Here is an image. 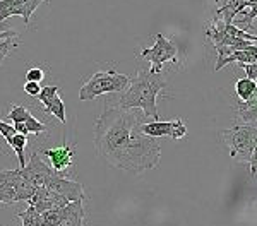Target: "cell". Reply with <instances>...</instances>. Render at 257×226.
<instances>
[{"label":"cell","mask_w":257,"mask_h":226,"mask_svg":"<svg viewBox=\"0 0 257 226\" xmlns=\"http://www.w3.org/2000/svg\"><path fill=\"white\" fill-rule=\"evenodd\" d=\"M144 115L139 110L105 106L94 122V147L103 161L131 173H143L160 164L161 147L143 134Z\"/></svg>","instance_id":"cell-1"},{"label":"cell","mask_w":257,"mask_h":226,"mask_svg":"<svg viewBox=\"0 0 257 226\" xmlns=\"http://www.w3.org/2000/svg\"><path fill=\"white\" fill-rule=\"evenodd\" d=\"M167 88V76L161 72H151L148 67H139L134 79L118 100V106L125 110H139L146 118L158 120L156 98Z\"/></svg>","instance_id":"cell-2"},{"label":"cell","mask_w":257,"mask_h":226,"mask_svg":"<svg viewBox=\"0 0 257 226\" xmlns=\"http://www.w3.org/2000/svg\"><path fill=\"white\" fill-rule=\"evenodd\" d=\"M223 144L230 149V156L237 161L248 163L257 146V123H233V127L219 132Z\"/></svg>","instance_id":"cell-3"},{"label":"cell","mask_w":257,"mask_h":226,"mask_svg":"<svg viewBox=\"0 0 257 226\" xmlns=\"http://www.w3.org/2000/svg\"><path fill=\"white\" fill-rule=\"evenodd\" d=\"M131 84V77L117 72L115 69L110 71H99L86 79L79 89V100L91 101L94 98L106 93H123Z\"/></svg>","instance_id":"cell-4"},{"label":"cell","mask_w":257,"mask_h":226,"mask_svg":"<svg viewBox=\"0 0 257 226\" xmlns=\"http://www.w3.org/2000/svg\"><path fill=\"white\" fill-rule=\"evenodd\" d=\"M35 192L36 187L24 180L19 168L0 171V204L30 202Z\"/></svg>","instance_id":"cell-5"},{"label":"cell","mask_w":257,"mask_h":226,"mask_svg":"<svg viewBox=\"0 0 257 226\" xmlns=\"http://www.w3.org/2000/svg\"><path fill=\"white\" fill-rule=\"evenodd\" d=\"M155 38H156L155 45L149 48H143L139 57L149 60V64H151V67H149L151 72L158 74L163 71L165 64H168V62L177 64L178 62V47L172 40H168L165 35H161V33H158Z\"/></svg>","instance_id":"cell-6"},{"label":"cell","mask_w":257,"mask_h":226,"mask_svg":"<svg viewBox=\"0 0 257 226\" xmlns=\"http://www.w3.org/2000/svg\"><path fill=\"white\" fill-rule=\"evenodd\" d=\"M41 226H84V204L82 200H77L43 212Z\"/></svg>","instance_id":"cell-7"},{"label":"cell","mask_w":257,"mask_h":226,"mask_svg":"<svg viewBox=\"0 0 257 226\" xmlns=\"http://www.w3.org/2000/svg\"><path fill=\"white\" fill-rule=\"evenodd\" d=\"M141 130H143L144 135L148 137H170L173 141H178V139H184L187 135V127H185L184 120L177 118V120H155V122H144L141 125Z\"/></svg>","instance_id":"cell-8"},{"label":"cell","mask_w":257,"mask_h":226,"mask_svg":"<svg viewBox=\"0 0 257 226\" xmlns=\"http://www.w3.org/2000/svg\"><path fill=\"white\" fill-rule=\"evenodd\" d=\"M43 188L53 192V194L64 197L67 202H77V200H84V187L79 182L65 178L62 173H55L48 180Z\"/></svg>","instance_id":"cell-9"},{"label":"cell","mask_w":257,"mask_h":226,"mask_svg":"<svg viewBox=\"0 0 257 226\" xmlns=\"http://www.w3.org/2000/svg\"><path fill=\"white\" fill-rule=\"evenodd\" d=\"M43 2H48V0H0V23L12 16H21L24 24L30 26L33 12Z\"/></svg>","instance_id":"cell-10"},{"label":"cell","mask_w":257,"mask_h":226,"mask_svg":"<svg viewBox=\"0 0 257 226\" xmlns=\"http://www.w3.org/2000/svg\"><path fill=\"white\" fill-rule=\"evenodd\" d=\"M57 171H53L52 166H48L47 163H43V159L40 158L38 153L31 154L30 163H26V166L21 170V175L24 176V180H28V182L36 188L45 187L48 180Z\"/></svg>","instance_id":"cell-11"},{"label":"cell","mask_w":257,"mask_h":226,"mask_svg":"<svg viewBox=\"0 0 257 226\" xmlns=\"http://www.w3.org/2000/svg\"><path fill=\"white\" fill-rule=\"evenodd\" d=\"M41 154H45L52 163V170L57 173H64L69 166H72V158L76 154V144H67L64 139V144L60 147H52V149L41 151Z\"/></svg>","instance_id":"cell-12"},{"label":"cell","mask_w":257,"mask_h":226,"mask_svg":"<svg viewBox=\"0 0 257 226\" xmlns=\"http://www.w3.org/2000/svg\"><path fill=\"white\" fill-rule=\"evenodd\" d=\"M30 205H33V207L36 209L38 212H47V211H52V209H59V207H64V205H67L69 202L64 199V197L53 194V192L47 190V188L40 187L36 188L35 195L30 199V202H28Z\"/></svg>","instance_id":"cell-13"},{"label":"cell","mask_w":257,"mask_h":226,"mask_svg":"<svg viewBox=\"0 0 257 226\" xmlns=\"http://www.w3.org/2000/svg\"><path fill=\"white\" fill-rule=\"evenodd\" d=\"M243 2L245 0H218L214 18L221 19L225 24H233V18L243 11Z\"/></svg>","instance_id":"cell-14"},{"label":"cell","mask_w":257,"mask_h":226,"mask_svg":"<svg viewBox=\"0 0 257 226\" xmlns=\"http://www.w3.org/2000/svg\"><path fill=\"white\" fill-rule=\"evenodd\" d=\"M231 62H238L240 65H247V64H254L257 62V45H252V47L245 48V50H238V52H233L230 57H226L225 60L218 62L214 64V71H221L225 65L231 64Z\"/></svg>","instance_id":"cell-15"},{"label":"cell","mask_w":257,"mask_h":226,"mask_svg":"<svg viewBox=\"0 0 257 226\" xmlns=\"http://www.w3.org/2000/svg\"><path fill=\"white\" fill-rule=\"evenodd\" d=\"M14 129L18 134H23V135H28V134H41L47 130V125L43 122H40L38 118H35L31 115L24 123H14Z\"/></svg>","instance_id":"cell-16"},{"label":"cell","mask_w":257,"mask_h":226,"mask_svg":"<svg viewBox=\"0 0 257 226\" xmlns=\"http://www.w3.org/2000/svg\"><path fill=\"white\" fill-rule=\"evenodd\" d=\"M257 89V82L255 81H250V79H238L235 82V94H237L238 101L245 103L247 100H250L252 94L255 93Z\"/></svg>","instance_id":"cell-17"},{"label":"cell","mask_w":257,"mask_h":226,"mask_svg":"<svg viewBox=\"0 0 257 226\" xmlns=\"http://www.w3.org/2000/svg\"><path fill=\"white\" fill-rule=\"evenodd\" d=\"M26 144H28V135H23V134H16L9 142V147L14 151L19 159V170H23V168L26 166V158H24Z\"/></svg>","instance_id":"cell-18"},{"label":"cell","mask_w":257,"mask_h":226,"mask_svg":"<svg viewBox=\"0 0 257 226\" xmlns=\"http://www.w3.org/2000/svg\"><path fill=\"white\" fill-rule=\"evenodd\" d=\"M43 110H45V113L59 118L60 123L67 122V117H65V105H64V101H62V98L59 96V94H57V96L53 98L47 106H43Z\"/></svg>","instance_id":"cell-19"},{"label":"cell","mask_w":257,"mask_h":226,"mask_svg":"<svg viewBox=\"0 0 257 226\" xmlns=\"http://www.w3.org/2000/svg\"><path fill=\"white\" fill-rule=\"evenodd\" d=\"M18 217L23 221V226H41V212L36 211L33 205H28L24 211L18 212Z\"/></svg>","instance_id":"cell-20"},{"label":"cell","mask_w":257,"mask_h":226,"mask_svg":"<svg viewBox=\"0 0 257 226\" xmlns=\"http://www.w3.org/2000/svg\"><path fill=\"white\" fill-rule=\"evenodd\" d=\"M30 117H31V112L26 108V106H21V105L12 106V110L7 113V118L14 123H24Z\"/></svg>","instance_id":"cell-21"},{"label":"cell","mask_w":257,"mask_h":226,"mask_svg":"<svg viewBox=\"0 0 257 226\" xmlns=\"http://www.w3.org/2000/svg\"><path fill=\"white\" fill-rule=\"evenodd\" d=\"M57 94H59V88H57V86H45V88H41V91L36 98L40 100L41 105L47 106L48 103L57 96Z\"/></svg>","instance_id":"cell-22"},{"label":"cell","mask_w":257,"mask_h":226,"mask_svg":"<svg viewBox=\"0 0 257 226\" xmlns=\"http://www.w3.org/2000/svg\"><path fill=\"white\" fill-rule=\"evenodd\" d=\"M237 117L243 123H255L257 122V105L250 108H237Z\"/></svg>","instance_id":"cell-23"},{"label":"cell","mask_w":257,"mask_h":226,"mask_svg":"<svg viewBox=\"0 0 257 226\" xmlns=\"http://www.w3.org/2000/svg\"><path fill=\"white\" fill-rule=\"evenodd\" d=\"M16 47H18V41H14V38L0 41V64L9 57V53L14 50Z\"/></svg>","instance_id":"cell-24"},{"label":"cell","mask_w":257,"mask_h":226,"mask_svg":"<svg viewBox=\"0 0 257 226\" xmlns=\"http://www.w3.org/2000/svg\"><path fill=\"white\" fill-rule=\"evenodd\" d=\"M16 134H18V132H16V129H14V125H12V123H7V122L0 120V135L4 137V141L9 144L11 139L14 137Z\"/></svg>","instance_id":"cell-25"},{"label":"cell","mask_w":257,"mask_h":226,"mask_svg":"<svg viewBox=\"0 0 257 226\" xmlns=\"http://www.w3.org/2000/svg\"><path fill=\"white\" fill-rule=\"evenodd\" d=\"M45 72L41 67H31L30 71L26 72V82H40L43 81Z\"/></svg>","instance_id":"cell-26"},{"label":"cell","mask_w":257,"mask_h":226,"mask_svg":"<svg viewBox=\"0 0 257 226\" xmlns=\"http://www.w3.org/2000/svg\"><path fill=\"white\" fill-rule=\"evenodd\" d=\"M40 91H41L40 82H26V84H24V93H26L28 96L36 98L40 94Z\"/></svg>","instance_id":"cell-27"},{"label":"cell","mask_w":257,"mask_h":226,"mask_svg":"<svg viewBox=\"0 0 257 226\" xmlns=\"http://www.w3.org/2000/svg\"><path fill=\"white\" fill-rule=\"evenodd\" d=\"M242 69L247 72V79H250V81H255V82H257V62H254V64L242 65Z\"/></svg>","instance_id":"cell-28"},{"label":"cell","mask_w":257,"mask_h":226,"mask_svg":"<svg viewBox=\"0 0 257 226\" xmlns=\"http://www.w3.org/2000/svg\"><path fill=\"white\" fill-rule=\"evenodd\" d=\"M248 168H250V175L257 180V146L254 147L250 159H248Z\"/></svg>","instance_id":"cell-29"},{"label":"cell","mask_w":257,"mask_h":226,"mask_svg":"<svg viewBox=\"0 0 257 226\" xmlns=\"http://www.w3.org/2000/svg\"><path fill=\"white\" fill-rule=\"evenodd\" d=\"M254 105H257V89H255V93L252 94L250 100H247L245 103L237 101V108H250V106H254Z\"/></svg>","instance_id":"cell-30"},{"label":"cell","mask_w":257,"mask_h":226,"mask_svg":"<svg viewBox=\"0 0 257 226\" xmlns=\"http://www.w3.org/2000/svg\"><path fill=\"white\" fill-rule=\"evenodd\" d=\"M9 38H18V33L16 31H2L0 33V40H9Z\"/></svg>","instance_id":"cell-31"},{"label":"cell","mask_w":257,"mask_h":226,"mask_svg":"<svg viewBox=\"0 0 257 226\" xmlns=\"http://www.w3.org/2000/svg\"><path fill=\"white\" fill-rule=\"evenodd\" d=\"M255 2H257V0H248V2H243V11H245L247 7L250 6V4H255ZM243 11H242V12H243Z\"/></svg>","instance_id":"cell-32"},{"label":"cell","mask_w":257,"mask_h":226,"mask_svg":"<svg viewBox=\"0 0 257 226\" xmlns=\"http://www.w3.org/2000/svg\"><path fill=\"white\" fill-rule=\"evenodd\" d=\"M245 2H248V0H245Z\"/></svg>","instance_id":"cell-33"}]
</instances>
